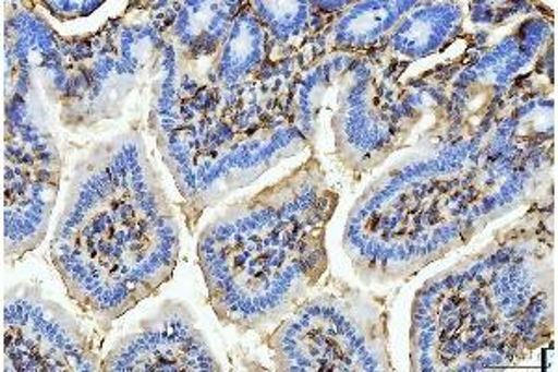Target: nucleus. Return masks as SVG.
Returning a JSON list of instances; mask_svg holds the SVG:
<instances>
[{
    "mask_svg": "<svg viewBox=\"0 0 558 372\" xmlns=\"http://www.w3.org/2000/svg\"><path fill=\"white\" fill-rule=\"evenodd\" d=\"M179 233L138 134L99 144L76 166L52 263L89 315L114 321L170 278Z\"/></svg>",
    "mask_w": 558,
    "mask_h": 372,
    "instance_id": "nucleus-1",
    "label": "nucleus"
},
{
    "mask_svg": "<svg viewBox=\"0 0 558 372\" xmlns=\"http://www.w3.org/2000/svg\"><path fill=\"white\" fill-rule=\"evenodd\" d=\"M336 200L310 160L213 221L199 261L218 316L257 328L291 310L326 271L324 229Z\"/></svg>",
    "mask_w": 558,
    "mask_h": 372,
    "instance_id": "nucleus-2",
    "label": "nucleus"
},
{
    "mask_svg": "<svg viewBox=\"0 0 558 372\" xmlns=\"http://www.w3.org/2000/svg\"><path fill=\"white\" fill-rule=\"evenodd\" d=\"M39 92H4V253L12 259L44 240L62 170Z\"/></svg>",
    "mask_w": 558,
    "mask_h": 372,
    "instance_id": "nucleus-3",
    "label": "nucleus"
},
{
    "mask_svg": "<svg viewBox=\"0 0 558 372\" xmlns=\"http://www.w3.org/2000/svg\"><path fill=\"white\" fill-rule=\"evenodd\" d=\"M270 347L286 371L391 369L380 305L350 292L304 303L274 334Z\"/></svg>",
    "mask_w": 558,
    "mask_h": 372,
    "instance_id": "nucleus-4",
    "label": "nucleus"
},
{
    "mask_svg": "<svg viewBox=\"0 0 558 372\" xmlns=\"http://www.w3.org/2000/svg\"><path fill=\"white\" fill-rule=\"evenodd\" d=\"M337 95V153L354 170L381 163L404 140L421 108L413 86H402L386 63L354 57Z\"/></svg>",
    "mask_w": 558,
    "mask_h": 372,
    "instance_id": "nucleus-5",
    "label": "nucleus"
},
{
    "mask_svg": "<svg viewBox=\"0 0 558 372\" xmlns=\"http://www.w3.org/2000/svg\"><path fill=\"white\" fill-rule=\"evenodd\" d=\"M4 363L20 372H86L102 365L75 316L31 285L4 297Z\"/></svg>",
    "mask_w": 558,
    "mask_h": 372,
    "instance_id": "nucleus-6",
    "label": "nucleus"
},
{
    "mask_svg": "<svg viewBox=\"0 0 558 372\" xmlns=\"http://www.w3.org/2000/svg\"><path fill=\"white\" fill-rule=\"evenodd\" d=\"M105 371H220L189 311L168 303L142 328L116 343Z\"/></svg>",
    "mask_w": 558,
    "mask_h": 372,
    "instance_id": "nucleus-7",
    "label": "nucleus"
},
{
    "mask_svg": "<svg viewBox=\"0 0 558 372\" xmlns=\"http://www.w3.org/2000/svg\"><path fill=\"white\" fill-rule=\"evenodd\" d=\"M239 12L241 2H165L151 21L179 57L202 60L220 51Z\"/></svg>",
    "mask_w": 558,
    "mask_h": 372,
    "instance_id": "nucleus-8",
    "label": "nucleus"
},
{
    "mask_svg": "<svg viewBox=\"0 0 558 372\" xmlns=\"http://www.w3.org/2000/svg\"><path fill=\"white\" fill-rule=\"evenodd\" d=\"M462 17V10L454 4H434V7L413 10L408 17L400 21L389 38V51L400 57L425 58L457 32Z\"/></svg>",
    "mask_w": 558,
    "mask_h": 372,
    "instance_id": "nucleus-9",
    "label": "nucleus"
},
{
    "mask_svg": "<svg viewBox=\"0 0 558 372\" xmlns=\"http://www.w3.org/2000/svg\"><path fill=\"white\" fill-rule=\"evenodd\" d=\"M417 7L415 2H362L350 8L331 32V45L341 51H357L380 41L387 32Z\"/></svg>",
    "mask_w": 558,
    "mask_h": 372,
    "instance_id": "nucleus-10",
    "label": "nucleus"
},
{
    "mask_svg": "<svg viewBox=\"0 0 558 372\" xmlns=\"http://www.w3.org/2000/svg\"><path fill=\"white\" fill-rule=\"evenodd\" d=\"M255 15L278 44L310 36L326 25L324 12L343 10L347 2H254Z\"/></svg>",
    "mask_w": 558,
    "mask_h": 372,
    "instance_id": "nucleus-11",
    "label": "nucleus"
},
{
    "mask_svg": "<svg viewBox=\"0 0 558 372\" xmlns=\"http://www.w3.org/2000/svg\"><path fill=\"white\" fill-rule=\"evenodd\" d=\"M44 7L49 8L60 21L76 20V17H86L89 13L96 12L97 8L102 7L101 0L96 2H45Z\"/></svg>",
    "mask_w": 558,
    "mask_h": 372,
    "instance_id": "nucleus-12",
    "label": "nucleus"
}]
</instances>
